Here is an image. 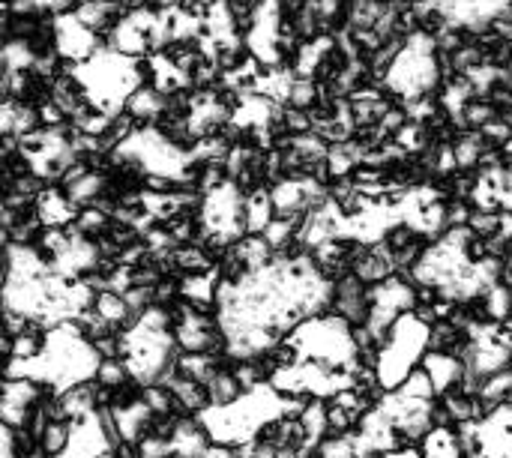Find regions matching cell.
<instances>
[{"mask_svg": "<svg viewBox=\"0 0 512 458\" xmlns=\"http://www.w3.org/2000/svg\"><path fill=\"white\" fill-rule=\"evenodd\" d=\"M93 312H96L108 327H114V330H120V333L129 330V327L135 324V315L129 312L123 294H114V291H99L96 300H93Z\"/></svg>", "mask_w": 512, "mask_h": 458, "instance_id": "cell-5", "label": "cell"}, {"mask_svg": "<svg viewBox=\"0 0 512 458\" xmlns=\"http://www.w3.org/2000/svg\"><path fill=\"white\" fill-rule=\"evenodd\" d=\"M501 219H504L501 210H474L468 219V231L480 240H489V237L501 234Z\"/></svg>", "mask_w": 512, "mask_h": 458, "instance_id": "cell-15", "label": "cell"}, {"mask_svg": "<svg viewBox=\"0 0 512 458\" xmlns=\"http://www.w3.org/2000/svg\"><path fill=\"white\" fill-rule=\"evenodd\" d=\"M450 150H453V159H456V168L459 171H477L480 165V156L486 153V144L480 138V132H456V138L450 141Z\"/></svg>", "mask_w": 512, "mask_h": 458, "instance_id": "cell-6", "label": "cell"}, {"mask_svg": "<svg viewBox=\"0 0 512 458\" xmlns=\"http://www.w3.org/2000/svg\"><path fill=\"white\" fill-rule=\"evenodd\" d=\"M72 435H75V426L69 420H48V426L39 438V447L48 458H63L72 447Z\"/></svg>", "mask_w": 512, "mask_h": 458, "instance_id": "cell-7", "label": "cell"}, {"mask_svg": "<svg viewBox=\"0 0 512 458\" xmlns=\"http://www.w3.org/2000/svg\"><path fill=\"white\" fill-rule=\"evenodd\" d=\"M231 363V360H228ZM222 366L204 387H207V399H210V408H216V411H225V408H234L240 399H243V390H240V384H237V378H234V372H231V366Z\"/></svg>", "mask_w": 512, "mask_h": 458, "instance_id": "cell-4", "label": "cell"}, {"mask_svg": "<svg viewBox=\"0 0 512 458\" xmlns=\"http://www.w3.org/2000/svg\"><path fill=\"white\" fill-rule=\"evenodd\" d=\"M420 369L429 375V381L435 387V396H444V393L459 390L462 375H465V363L459 357L441 354V351H426L423 360H420Z\"/></svg>", "mask_w": 512, "mask_h": 458, "instance_id": "cell-2", "label": "cell"}, {"mask_svg": "<svg viewBox=\"0 0 512 458\" xmlns=\"http://www.w3.org/2000/svg\"><path fill=\"white\" fill-rule=\"evenodd\" d=\"M423 458H462V450H459V438L453 429H432L423 444Z\"/></svg>", "mask_w": 512, "mask_h": 458, "instance_id": "cell-9", "label": "cell"}, {"mask_svg": "<svg viewBox=\"0 0 512 458\" xmlns=\"http://www.w3.org/2000/svg\"><path fill=\"white\" fill-rule=\"evenodd\" d=\"M6 246H9V234H6V231L0 228V252H3Z\"/></svg>", "mask_w": 512, "mask_h": 458, "instance_id": "cell-18", "label": "cell"}, {"mask_svg": "<svg viewBox=\"0 0 512 458\" xmlns=\"http://www.w3.org/2000/svg\"><path fill=\"white\" fill-rule=\"evenodd\" d=\"M285 105L288 108H300V111H312L318 105V84L312 78H294Z\"/></svg>", "mask_w": 512, "mask_h": 458, "instance_id": "cell-14", "label": "cell"}, {"mask_svg": "<svg viewBox=\"0 0 512 458\" xmlns=\"http://www.w3.org/2000/svg\"><path fill=\"white\" fill-rule=\"evenodd\" d=\"M129 381H132V375H129L126 360H99L96 369H93V384H96L99 390L114 393V390H120V387L129 384Z\"/></svg>", "mask_w": 512, "mask_h": 458, "instance_id": "cell-11", "label": "cell"}, {"mask_svg": "<svg viewBox=\"0 0 512 458\" xmlns=\"http://www.w3.org/2000/svg\"><path fill=\"white\" fill-rule=\"evenodd\" d=\"M483 306H486L489 324H507V321H512V288H507L504 282L492 285L483 294Z\"/></svg>", "mask_w": 512, "mask_h": 458, "instance_id": "cell-10", "label": "cell"}, {"mask_svg": "<svg viewBox=\"0 0 512 458\" xmlns=\"http://www.w3.org/2000/svg\"><path fill=\"white\" fill-rule=\"evenodd\" d=\"M384 458H423V450L420 447H396V450L384 453Z\"/></svg>", "mask_w": 512, "mask_h": 458, "instance_id": "cell-17", "label": "cell"}, {"mask_svg": "<svg viewBox=\"0 0 512 458\" xmlns=\"http://www.w3.org/2000/svg\"><path fill=\"white\" fill-rule=\"evenodd\" d=\"M306 435L309 447H318L327 438V399H309V405L303 408V414L297 417Z\"/></svg>", "mask_w": 512, "mask_h": 458, "instance_id": "cell-8", "label": "cell"}, {"mask_svg": "<svg viewBox=\"0 0 512 458\" xmlns=\"http://www.w3.org/2000/svg\"><path fill=\"white\" fill-rule=\"evenodd\" d=\"M360 420L354 414H348L345 408H339L336 402L327 399V438H351L357 432Z\"/></svg>", "mask_w": 512, "mask_h": 458, "instance_id": "cell-13", "label": "cell"}, {"mask_svg": "<svg viewBox=\"0 0 512 458\" xmlns=\"http://www.w3.org/2000/svg\"><path fill=\"white\" fill-rule=\"evenodd\" d=\"M396 393H402L405 399H414V402H435L438 396H435V387H432V381H429V375L420 369V366H414L408 375H405V381L396 387Z\"/></svg>", "mask_w": 512, "mask_h": 458, "instance_id": "cell-12", "label": "cell"}, {"mask_svg": "<svg viewBox=\"0 0 512 458\" xmlns=\"http://www.w3.org/2000/svg\"><path fill=\"white\" fill-rule=\"evenodd\" d=\"M369 285H363L357 276L345 273L342 279L333 282V297H330V315L345 321L348 327L369 324Z\"/></svg>", "mask_w": 512, "mask_h": 458, "instance_id": "cell-1", "label": "cell"}, {"mask_svg": "<svg viewBox=\"0 0 512 458\" xmlns=\"http://www.w3.org/2000/svg\"><path fill=\"white\" fill-rule=\"evenodd\" d=\"M165 390L174 396L177 411H180L183 417H204V414L210 411L207 387H204V384H198V381H189V378L171 375V381L165 384Z\"/></svg>", "mask_w": 512, "mask_h": 458, "instance_id": "cell-3", "label": "cell"}, {"mask_svg": "<svg viewBox=\"0 0 512 458\" xmlns=\"http://www.w3.org/2000/svg\"><path fill=\"white\" fill-rule=\"evenodd\" d=\"M123 300H126L129 312H132L135 321H138L147 309H153V288H138V285H132V288L123 294Z\"/></svg>", "mask_w": 512, "mask_h": 458, "instance_id": "cell-16", "label": "cell"}]
</instances>
